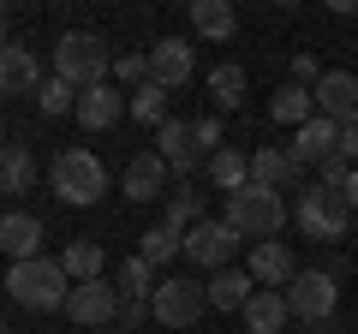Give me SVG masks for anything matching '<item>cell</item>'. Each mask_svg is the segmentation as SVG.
<instances>
[{
  "instance_id": "26",
  "label": "cell",
  "mask_w": 358,
  "mask_h": 334,
  "mask_svg": "<svg viewBox=\"0 0 358 334\" xmlns=\"http://www.w3.org/2000/svg\"><path fill=\"white\" fill-rule=\"evenodd\" d=\"M0 185H6V197H24L36 185V161H30L24 143H6V155H0Z\"/></svg>"
},
{
  "instance_id": "35",
  "label": "cell",
  "mask_w": 358,
  "mask_h": 334,
  "mask_svg": "<svg viewBox=\"0 0 358 334\" xmlns=\"http://www.w3.org/2000/svg\"><path fill=\"white\" fill-rule=\"evenodd\" d=\"M192 131H197V150H203V161L215 150H227V143H221V119L215 114H203V119H192Z\"/></svg>"
},
{
  "instance_id": "39",
  "label": "cell",
  "mask_w": 358,
  "mask_h": 334,
  "mask_svg": "<svg viewBox=\"0 0 358 334\" xmlns=\"http://www.w3.org/2000/svg\"><path fill=\"white\" fill-rule=\"evenodd\" d=\"M341 197H346V203L358 209V167H352V180H346V191H341Z\"/></svg>"
},
{
  "instance_id": "19",
  "label": "cell",
  "mask_w": 358,
  "mask_h": 334,
  "mask_svg": "<svg viewBox=\"0 0 358 334\" xmlns=\"http://www.w3.org/2000/svg\"><path fill=\"white\" fill-rule=\"evenodd\" d=\"M299 173H305V167H299L287 150H275V143L251 150V185H268V191H287V185H299Z\"/></svg>"
},
{
  "instance_id": "14",
  "label": "cell",
  "mask_w": 358,
  "mask_h": 334,
  "mask_svg": "<svg viewBox=\"0 0 358 334\" xmlns=\"http://www.w3.org/2000/svg\"><path fill=\"white\" fill-rule=\"evenodd\" d=\"M42 84H48V78H42V60L24 42H6V48H0V90L24 96V90H42Z\"/></svg>"
},
{
  "instance_id": "18",
  "label": "cell",
  "mask_w": 358,
  "mask_h": 334,
  "mask_svg": "<svg viewBox=\"0 0 358 334\" xmlns=\"http://www.w3.org/2000/svg\"><path fill=\"white\" fill-rule=\"evenodd\" d=\"M0 251L13 263H36L42 257V221L24 215V209H13V215L0 221Z\"/></svg>"
},
{
  "instance_id": "32",
  "label": "cell",
  "mask_w": 358,
  "mask_h": 334,
  "mask_svg": "<svg viewBox=\"0 0 358 334\" xmlns=\"http://www.w3.org/2000/svg\"><path fill=\"white\" fill-rule=\"evenodd\" d=\"M36 108H42L48 119H60V114H78V90L66 84V78H54V72H48V84L36 90Z\"/></svg>"
},
{
  "instance_id": "12",
  "label": "cell",
  "mask_w": 358,
  "mask_h": 334,
  "mask_svg": "<svg viewBox=\"0 0 358 334\" xmlns=\"http://www.w3.org/2000/svg\"><path fill=\"white\" fill-rule=\"evenodd\" d=\"M167 173H173V167H167L155 150L131 155L126 161V203H155V197H167Z\"/></svg>"
},
{
  "instance_id": "36",
  "label": "cell",
  "mask_w": 358,
  "mask_h": 334,
  "mask_svg": "<svg viewBox=\"0 0 358 334\" xmlns=\"http://www.w3.org/2000/svg\"><path fill=\"white\" fill-rule=\"evenodd\" d=\"M293 84H305V90H317V84H322V66L310 60V54H293Z\"/></svg>"
},
{
  "instance_id": "27",
  "label": "cell",
  "mask_w": 358,
  "mask_h": 334,
  "mask_svg": "<svg viewBox=\"0 0 358 334\" xmlns=\"http://www.w3.org/2000/svg\"><path fill=\"white\" fill-rule=\"evenodd\" d=\"M209 102H215V114H233V108L245 102V66H215L209 72Z\"/></svg>"
},
{
  "instance_id": "15",
  "label": "cell",
  "mask_w": 358,
  "mask_h": 334,
  "mask_svg": "<svg viewBox=\"0 0 358 334\" xmlns=\"http://www.w3.org/2000/svg\"><path fill=\"white\" fill-rule=\"evenodd\" d=\"M293 275H299V263H293V251H287L281 239H263V245L251 251V281H257V286H268V293L281 286V293H287Z\"/></svg>"
},
{
  "instance_id": "31",
  "label": "cell",
  "mask_w": 358,
  "mask_h": 334,
  "mask_svg": "<svg viewBox=\"0 0 358 334\" xmlns=\"http://www.w3.org/2000/svg\"><path fill=\"white\" fill-rule=\"evenodd\" d=\"M143 257L155 263V269H162V263H173V257H185V233L179 227H167V221H155L150 233H143V245H138Z\"/></svg>"
},
{
  "instance_id": "23",
  "label": "cell",
  "mask_w": 358,
  "mask_h": 334,
  "mask_svg": "<svg viewBox=\"0 0 358 334\" xmlns=\"http://www.w3.org/2000/svg\"><path fill=\"white\" fill-rule=\"evenodd\" d=\"M192 30L209 42H227L239 30V13H233V0H192Z\"/></svg>"
},
{
  "instance_id": "9",
  "label": "cell",
  "mask_w": 358,
  "mask_h": 334,
  "mask_svg": "<svg viewBox=\"0 0 358 334\" xmlns=\"http://www.w3.org/2000/svg\"><path fill=\"white\" fill-rule=\"evenodd\" d=\"M233 251H239V233L227 227V221H197L192 233H185V263H197V269H233Z\"/></svg>"
},
{
  "instance_id": "1",
  "label": "cell",
  "mask_w": 358,
  "mask_h": 334,
  "mask_svg": "<svg viewBox=\"0 0 358 334\" xmlns=\"http://www.w3.org/2000/svg\"><path fill=\"white\" fill-rule=\"evenodd\" d=\"M72 275H66L60 257H36V263H13L6 269V293H13L18 310H36V317H48V310H66V298H72Z\"/></svg>"
},
{
  "instance_id": "37",
  "label": "cell",
  "mask_w": 358,
  "mask_h": 334,
  "mask_svg": "<svg viewBox=\"0 0 358 334\" xmlns=\"http://www.w3.org/2000/svg\"><path fill=\"white\" fill-rule=\"evenodd\" d=\"M143 317H150V298H120V322L114 328H138Z\"/></svg>"
},
{
  "instance_id": "3",
  "label": "cell",
  "mask_w": 358,
  "mask_h": 334,
  "mask_svg": "<svg viewBox=\"0 0 358 334\" xmlns=\"http://www.w3.org/2000/svg\"><path fill=\"white\" fill-rule=\"evenodd\" d=\"M48 185H54V197L60 203H78V209H90V203H102L108 197V167L96 161L90 150H60L54 155V167H48Z\"/></svg>"
},
{
  "instance_id": "7",
  "label": "cell",
  "mask_w": 358,
  "mask_h": 334,
  "mask_svg": "<svg viewBox=\"0 0 358 334\" xmlns=\"http://www.w3.org/2000/svg\"><path fill=\"white\" fill-rule=\"evenodd\" d=\"M287 305H293V317H305V322H329L334 305H341V275H329V269H299L293 286H287Z\"/></svg>"
},
{
  "instance_id": "25",
  "label": "cell",
  "mask_w": 358,
  "mask_h": 334,
  "mask_svg": "<svg viewBox=\"0 0 358 334\" xmlns=\"http://www.w3.org/2000/svg\"><path fill=\"white\" fill-rule=\"evenodd\" d=\"M114 286H120V298H155V263L143 257V251H131L126 263H120V275H114Z\"/></svg>"
},
{
  "instance_id": "33",
  "label": "cell",
  "mask_w": 358,
  "mask_h": 334,
  "mask_svg": "<svg viewBox=\"0 0 358 334\" xmlns=\"http://www.w3.org/2000/svg\"><path fill=\"white\" fill-rule=\"evenodd\" d=\"M114 78H120V84H131V90H143V84H150V54H120Z\"/></svg>"
},
{
  "instance_id": "17",
  "label": "cell",
  "mask_w": 358,
  "mask_h": 334,
  "mask_svg": "<svg viewBox=\"0 0 358 334\" xmlns=\"http://www.w3.org/2000/svg\"><path fill=\"white\" fill-rule=\"evenodd\" d=\"M126 96L131 90H114V84H96V90L78 96V126L84 131H108L120 126V114H126Z\"/></svg>"
},
{
  "instance_id": "30",
  "label": "cell",
  "mask_w": 358,
  "mask_h": 334,
  "mask_svg": "<svg viewBox=\"0 0 358 334\" xmlns=\"http://www.w3.org/2000/svg\"><path fill=\"white\" fill-rule=\"evenodd\" d=\"M126 108H131V119H138V126H155V131L173 119V114H167V90H162V84H143V90H131Z\"/></svg>"
},
{
  "instance_id": "11",
  "label": "cell",
  "mask_w": 358,
  "mask_h": 334,
  "mask_svg": "<svg viewBox=\"0 0 358 334\" xmlns=\"http://www.w3.org/2000/svg\"><path fill=\"white\" fill-rule=\"evenodd\" d=\"M155 155H162V161L179 173V185H185V173H192V167L203 161V150H197V131H192V119H167V126L155 131Z\"/></svg>"
},
{
  "instance_id": "21",
  "label": "cell",
  "mask_w": 358,
  "mask_h": 334,
  "mask_svg": "<svg viewBox=\"0 0 358 334\" xmlns=\"http://www.w3.org/2000/svg\"><path fill=\"white\" fill-rule=\"evenodd\" d=\"M239 317H245V328H251V334H281L287 317H293V305H287V293H268V286H257V298L239 310Z\"/></svg>"
},
{
  "instance_id": "20",
  "label": "cell",
  "mask_w": 358,
  "mask_h": 334,
  "mask_svg": "<svg viewBox=\"0 0 358 334\" xmlns=\"http://www.w3.org/2000/svg\"><path fill=\"white\" fill-rule=\"evenodd\" d=\"M268 119H275V126H310V119H317V96L305 90V84H281V90L268 96Z\"/></svg>"
},
{
  "instance_id": "5",
  "label": "cell",
  "mask_w": 358,
  "mask_h": 334,
  "mask_svg": "<svg viewBox=\"0 0 358 334\" xmlns=\"http://www.w3.org/2000/svg\"><path fill=\"white\" fill-rule=\"evenodd\" d=\"M293 215H299V227H305L317 245H334V239H346V227H352V203H346L341 191H322V185L299 191Z\"/></svg>"
},
{
  "instance_id": "28",
  "label": "cell",
  "mask_w": 358,
  "mask_h": 334,
  "mask_svg": "<svg viewBox=\"0 0 358 334\" xmlns=\"http://www.w3.org/2000/svg\"><path fill=\"white\" fill-rule=\"evenodd\" d=\"M60 263H66V275H72V281H102V245H96V239H72V245H66V251H60Z\"/></svg>"
},
{
  "instance_id": "34",
  "label": "cell",
  "mask_w": 358,
  "mask_h": 334,
  "mask_svg": "<svg viewBox=\"0 0 358 334\" xmlns=\"http://www.w3.org/2000/svg\"><path fill=\"white\" fill-rule=\"evenodd\" d=\"M346 180H352V161H346V155H329V161L317 167V185H322V191H346Z\"/></svg>"
},
{
  "instance_id": "24",
  "label": "cell",
  "mask_w": 358,
  "mask_h": 334,
  "mask_svg": "<svg viewBox=\"0 0 358 334\" xmlns=\"http://www.w3.org/2000/svg\"><path fill=\"white\" fill-rule=\"evenodd\" d=\"M209 180H215V191H245V185H251V155H239V150H215L209 155Z\"/></svg>"
},
{
  "instance_id": "13",
  "label": "cell",
  "mask_w": 358,
  "mask_h": 334,
  "mask_svg": "<svg viewBox=\"0 0 358 334\" xmlns=\"http://www.w3.org/2000/svg\"><path fill=\"white\" fill-rule=\"evenodd\" d=\"M287 155H293L299 167H310V161H329V155H341V126H334V119H310V126H299L293 131V143H287Z\"/></svg>"
},
{
  "instance_id": "16",
  "label": "cell",
  "mask_w": 358,
  "mask_h": 334,
  "mask_svg": "<svg viewBox=\"0 0 358 334\" xmlns=\"http://www.w3.org/2000/svg\"><path fill=\"white\" fill-rule=\"evenodd\" d=\"M192 78V42H179V36H162L150 48V84H162V90H179Z\"/></svg>"
},
{
  "instance_id": "2",
  "label": "cell",
  "mask_w": 358,
  "mask_h": 334,
  "mask_svg": "<svg viewBox=\"0 0 358 334\" xmlns=\"http://www.w3.org/2000/svg\"><path fill=\"white\" fill-rule=\"evenodd\" d=\"M108 72H114V54H108V42L96 30H72V36L54 42V78H66L78 96L108 84Z\"/></svg>"
},
{
  "instance_id": "29",
  "label": "cell",
  "mask_w": 358,
  "mask_h": 334,
  "mask_svg": "<svg viewBox=\"0 0 358 334\" xmlns=\"http://www.w3.org/2000/svg\"><path fill=\"white\" fill-rule=\"evenodd\" d=\"M162 221H167V227H179V233H192L197 221H209V215H203V191H192V185L167 191V209H162Z\"/></svg>"
},
{
  "instance_id": "4",
  "label": "cell",
  "mask_w": 358,
  "mask_h": 334,
  "mask_svg": "<svg viewBox=\"0 0 358 334\" xmlns=\"http://www.w3.org/2000/svg\"><path fill=\"white\" fill-rule=\"evenodd\" d=\"M227 221L239 239H275L281 233V221H287V203H281V191H268V185H245V191H233L227 197Z\"/></svg>"
},
{
  "instance_id": "22",
  "label": "cell",
  "mask_w": 358,
  "mask_h": 334,
  "mask_svg": "<svg viewBox=\"0 0 358 334\" xmlns=\"http://www.w3.org/2000/svg\"><path fill=\"white\" fill-rule=\"evenodd\" d=\"M251 298H257L251 269H221V275H209V310H245Z\"/></svg>"
},
{
  "instance_id": "6",
  "label": "cell",
  "mask_w": 358,
  "mask_h": 334,
  "mask_svg": "<svg viewBox=\"0 0 358 334\" xmlns=\"http://www.w3.org/2000/svg\"><path fill=\"white\" fill-rule=\"evenodd\" d=\"M203 310H209V281H192V275L162 281V286H155V298H150V317L162 322V328H192Z\"/></svg>"
},
{
  "instance_id": "38",
  "label": "cell",
  "mask_w": 358,
  "mask_h": 334,
  "mask_svg": "<svg viewBox=\"0 0 358 334\" xmlns=\"http://www.w3.org/2000/svg\"><path fill=\"white\" fill-rule=\"evenodd\" d=\"M341 155L358 167V119H352V126H341Z\"/></svg>"
},
{
  "instance_id": "8",
  "label": "cell",
  "mask_w": 358,
  "mask_h": 334,
  "mask_svg": "<svg viewBox=\"0 0 358 334\" xmlns=\"http://www.w3.org/2000/svg\"><path fill=\"white\" fill-rule=\"evenodd\" d=\"M66 317L78 328H114L120 322V286L114 281H78L66 298Z\"/></svg>"
},
{
  "instance_id": "10",
  "label": "cell",
  "mask_w": 358,
  "mask_h": 334,
  "mask_svg": "<svg viewBox=\"0 0 358 334\" xmlns=\"http://www.w3.org/2000/svg\"><path fill=\"white\" fill-rule=\"evenodd\" d=\"M310 96H317V114L334 119V126H352L358 119V78L352 72H322V84Z\"/></svg>"
}]
</instances>
